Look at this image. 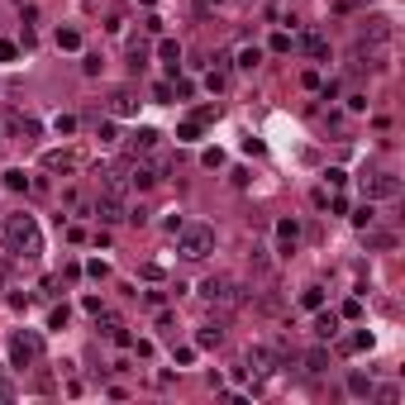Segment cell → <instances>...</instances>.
I'll list each match as a JSON object with an SVG mask.
<instances>
[{
  "mask_svg": "<svg viewBox=\"0 0 405 405\" xmlns=\"http://www.w3.org/2000/svg\"><path fill=\"white\" fill-rule=\"evenodd\" d=\"M224 63H229V58H215V67L205 72V86H210V91H224V86H229V72H224Z\"/></svg>",
  "mask_w": 405,
  "mask_h": 405,
  "instance_id": "7402d4cb",
  "label": "cell"
},
{
  "mask_svg": "<svg viewBox=\"0 0 405 405\" xmlns=\"http://www.w3.org/2000/svg\"><path fill=\"white\" fill-rule=\"evenodd\" d=\"M153 100H157V105H167V100H172V81H157V86H153Z\"/></svg>",
  "mask_w": 405,
  "mask_h": 405,
  "instance_id": "d590c367",
  "label": "cell"
},
{
  "mask_svg": "<svg viewBox=\"0 0 405 405\" xmlns=\"http://www.w3.org/2000/svg\"><path fill=\"white\" fill-rule=\"evenodd\" d=\"M58 48H63V53H77V48H81V33L77 29H58Z\"/></svg>",
  "mask_w": 405,
  "mask_h": 405,
  "instance_id": "83f0119b",
  "label": "cell"
},
{
  "mask_svg": "<svg viewBox=\"0 0 405 405\" xmlns=\"http://www.w3.org/2000/svg\"><path fill=\"white\" fill-rule=\"evenodd\" d=\"M19 58V48L15 43H5V38H0V63H15Z\"/></svg>",
  "mask_w": 405,
  "mask_h": 405,
  "instance_id": "b9f144b4",
  "label": "cell"
},
{
  "mask_svg": "<svg viewBox=\"0 0 405 405\" xmlns=\"http://www.w3.org/2000/svg\"><path fill=\"white\" fill-rule=\"evenodd\" d=\"M272 238H277V248H272V253H277V258H291V253L300 248V219L296 215H281L277 229H272Z\"/></svg>",
  "mask_w": 405,
  "mask_h": 405,
  "instance_id": "8992f818",
  "label": "cell"
},
{
  "mask_svg": "<svg viewBox=\"0 0 405 405\" xmlns=\"http://www.w3.org/2000/svg\"><path fill=\"white\" fill-rule=\"evenodd\" d=\"M67 320H72V310H67V305H58V310L48 315V329H67Z\"/></svg>",
  "mask_w": 405,
  "mask_h": 405,
  "instance_id": "d6a6232c",
  "label": "cell"
},
{
  "mask_svg": "<svg viewBox=\"0 0 405 405\" xmlns=\"http://www.w3.org/2000/svg\"><path fill=\"white\" fill-rule=\"evenodd\" d=\"M219 343H224V325H205V329H196V348H219Z\"/></svg>",
  "mask_w": 405,
  "mask_h": 405,
  "instance_id": "44dd1931",
  "label": "cell"
},
{
  "mask_svg": "<svg viewBox=\"0 0 405 405\" xmlns=\"http://www.w3.org/2000/svg\"><path fill=\"white\" fill-rule=\"evenodd\" d=\"M43 358V334L38 329H15L10 334V367H29Z\"/></svg>",
  "mask_w": 405,
  "mask_h": 405,
  "instance_id": "277c9868",
  "label": "cell"
},
{
  "mask_svg": "<svg viewBox=\"0 0 405 405\" xmlns=\"http://www.w3.org/2000/svg\"><path fill=\"white\" fill-rule=\"evenodd\" d=\"M248 267L258 272V277H272V248H263V243H253V253H248Z\"/></svg>",
  "mask_w": 405,
  "mask_h": 405,
  "instance_id": "ffe728a7",
  "label": "cell"
},
{
  "mask_svg": "<svg viewBox=\"0 0 405 405\" xmlns=\"http://www.w3.org/2000/svg\"><path fill=\"white\" fill-rule=\"evenodd\" d=\"M258 63H263V48H258V43H243L234 53V67H238V72H253Z\"/></svg>",
  "mask_w": 405,
  "mask_h": 405,
  "instance_id": "d6986e66",
  "label": "cell"
},
{
  "mask_svg": "<svg viewBox=\"0 0 405 405\" xmlns=\"http://www.w3.org/2000/svg\"><path fill=\"white\" fill-rule=\"evenodd\" d=\"M343 386H348V396H353V401H372V377L367 372H348V382H343Z\"/></svg>",
  "mask_w": 405,
  "mask_h": 405,
  "instance_id": "5bb4252c",
  "label": "cell"
},
{
  "mask_svg": "<svg viewBox=\"0 0 405 405\" xmlns=\"http://www.w3.org/2000/svg\"><path fill=\"white\" fill-rule=\"evenodd\" d=\"M0 401H15V386H10L5 377H0Z\"/></svg>",
  "mask_w": 405,
  "mask_h": 405,
  "instance_id": "7bdbcfd3",
  "label": "cell"
},
{
  "mask_svg": "<svg viewBox=\"0 0 405 405\" xmlns=\"http://www.w3.org/2000/svg\"><path fill=\"white\" fill-rule=\"evenodd\" d=\"M201 134H205V120H201V115H191V120L177 125V143H201Z\"/></svg>",
  "mask_w": 405,
  "mask_h": 405,
  "instance_id": "e0dca14e",
  "label": "cell"
},
{
  "mask_svg": "<svg viewBox=\"0 0 405 405\" xmlns=\"http://www.w3.org/2000/svg\"><path fill=\"white\" fill-rule=\"evenodd\" d=\"M53 129H58V134H63V139H67V134L77 129V120H72V115H58V120H53Z\"/></svg>",
  "mask_w": 405,
  "mask_h": 405,
  "instance_id": "e575fe53",
  "label": "cell"
},
{
  "mask_svg": "<svg viewBox=\"0 0 405 405\" xmlns=\"http://www.w3.org/2000/svg\"><path fill=\"white\" fill-rule=\"evenodd\" d=\"M157 334H162V339H177V315H157Z\"/></svg>",
  "mask_w": 405,
  "mask_h": 405,
  "instance_id": "f1b7e54d",
  "label": "cell"
},
{
  "mask_svg": "<svg viewBox=\"0 0 405 405\" xmlns=\"http://www.w3.org/2000/svg\"><path fill=\"white\" fill-rule=\"evenodd\" d=\"M86 277H95V281H105L110 277V267L100 263V258H95V263H86Z\"/></svg>",
  "mask_w": 405,
  "mask_h": 405,
  "instance_id": "74e56055",
  "label": "cell"
},
{
  "mask_svg": "<svg viewBox=\"0 0 405 405\" xmlns=\"http://www.w3.org/2000/svg\"><path fill=\"white\" fill-rule=\"evenodd\" d=\"M134 110H139V95L134 91H115L110 95V115H115V120H129Z\"/></svg>",
  "mask_w": 405,
  "mask_h": 405,
  "instance_id": "4fadbf2b",
  "label": "cell"
},
{
  "mask_svg": "<svg viewBox=\"0 0 405 405\" xmlns=\"http://www.w3.org/2000/svg\"><path fill=\"white\" fill-rule=\"evenodd\" d=\"M296 48L305 53V58H315V63H325V58H329V38H325V33H315V29H305V33H300V38H296Z\"/></svg>",
  "mask_w": 405,
  "mask_h": 405,
  "instance_id": "30bf717a",
  "label": "cell"
},
{
  "mask_svg": "<svg viewBox=\"0 0 405 405\" xmlns=\"http://www.w3.org/2000/svg\"><path fill=\"white\" fill-rule=\"evenodd\" d=\"M95 139H100V143H120V134H115V125L105 120V125H95Z\"/></svg>",
  "mask_w": 405,
  "mask_h": 405,
  "instance_id": "836d02e7",
  "label": "cell"
},
{
  "mask_svg": "<svg viewBox=\"0 0 405 405\" xmlns=\"http://www.w3.org/2000/svg\"><path fill=\"white\" fill-rule=\"evenodd\" d=\"M157 139H162L157 129H134V134H129V148H134V153H153Z\"/></svg>",
  "mask_w": 405,
  "mask_h": 405,
  "instance_id": "ac0fdd59",
  "label": "cell"
},
{
  "mask_svg": "<svg viewBox=\"0 0 405 405\" xmlns=\"http://www.w3.org/2000/svg\"><path fill=\"white\" fill-rule=\"evenodd\" d=\"M391 38V19L386 15H372L367 24H362V43H386Z\"/></svg>",
  "mask_w": 405,
  "mask_h": 405,
  "instance_id": "7c38bea8",
  "label": "cell"
},
{
  "mask_svg": "<svg viewBox=\"0 0 405 405\" xmlns=\"http://www.w3.org/2000/svg\"><path fill=\"white\" fill-rule=\"evenodd\" d=\"M310 334L320 343H329V339H339V315L334 310H325V305H320V310H315V325H310Z\"/></svg>",
  "mask_w": 405,
  "mask_h": 405,
  "instance_id": "8fae6325",
  "label": "cell"
},
{
  "mask_svg": "<svg viewBox=\"0 0 405 405\" xmlns=\"http://www.w3.org/2000/svg\"><path fill=\"white\" fill-rule=\"evenodd\" d=\"M339 348H343V353H362V348H372V334H367V329H358V334H353V339H343Z\"/></svg>",
  "mask_w": 405,
  "mask_h": 405,
  "instance_id": "484cf974",
  "label": "cell"
},
{
  "mask_svg": "<svg viewBox=\"0 0 405 405\" xmlns=\"http://www.w3.org/2000/svg\"><path fill=\"white\" fill-rule=\"evenodd\" d=\"M43 167H48V172H77V153L53 148V153H43Z\"/></svg>",
  "mask_w": 405,
  "mask_h": 405,
  "instance_id": "9a60e30c",
  "label": "cell"
},
{
  "mask_svg": "<svg viewBox=\"0 0 405 405\" xmlns=\"http://www.w3.org/2000/svg\"><path fill=\"white\" fill-rule=\"evenodd\" d=\"M5 243H10V253H19L24 263H38L43 258V234H38V219L33 215H5Z\"/></svg>",
  "mask_w": 405,
  "mask_h": 405,
  "instance_id": "6da1fadb",
  "label": "cell"
},
{
  "mask_svg": "<svg viewBox=\"0 0 405 405\" xmlns=\"http://www.w3.org/2000/svg\"><path fill=\"white\" fill-rule=\"evenodd\" d=\"M157 182H162V162L157 157H148V162H139V167L129 172V186H139V191H153Z\"/></svg>",
  "mask_w": 405,
  "mask_h": 405,
  "instance_id": "9c48e42d",
  "label": "cell"
},
{
  "mask_svg": "<svg viewBox=\"0 0 405 405\" xmlns=\"http://www.w3.org/2000/svg\"><path fill=\"white\" fill-rule=\"evenodd\" d=\"M29 186H33V182H29V172H24V167L5 172V191H29Z\"/></svg>",
  "mask_w": 405,
  "mask_h": 405,
  "instance_id": "cb8c5ba5",
  "label": "cell"
},
{
  "mask_svg": "<svg viewBox=\"0 0 405 405\" xmlns=\"http://www.w3.org/2000/svg\"><path fill=\"white\" fill-rule=\"evenodd\" d=\"M81 305H86V315H95V320L105 315V305H100V296H86V300H81Z\"/></svg>",
  "mask_w": 405,
  "mask_h": 405,
  "instance_id": "60d3db41",
  "label": "cell"
},
{
  "mask_svg": "<svg viewBox=\"0 0 405 405\" xmlns=\"http://www.w3.org/2000/svg\"><path fill=\"white\" fill-rule=\"evenodd\" d=\"M201 162H205V167H224V153H219V148H205Z\"/></svg>",
  "mask_w": 405,
  "mask_h": 405,
  "instance_id": "8d00e7d4",
  "label": "cell"
},
{
  "mask_svg": "<svg viewBox=\"0 0 405 405\" xmlns=\"http://www.w3.org/2000/svg\"><path fill=\"white\" fill-rule=\"evenodd\" d=\"M353 224H358V229H372V224H377V210H372V201H362L358 210H353Z\"/></svg>",
  "mask_w": 405,
  "mask_h": 405,
  "instance_id": "4316f807",
  "label": "cell"
},
{
  "mask_svg": "<svg viewBox=\"0 0 405 405\" xmlns=\"http://www.w3.org/2000/svg\"><path fill=\"white\" fill-rule=\"evenodd\" d=\"M157 58L167 63V72H172V77L182 72V43H177V38H162V43H157Z\"/></svg>",
  "mask_w": 405,
  "mask_h": 405,
  "instance_id": "2e32d148",
  "label": "cell"
},
{
  "mask_svg": "<svg viewBox=\"0 0 405 405\" xmlns=\"http://www.w3.org/2000/svg\"><path fill=\"white\" fill-rule=\"evenodd\" d=\"M10 139L24 143V148H33V143L43 139V125H38L33 115H15V120H10Z\"/></svg>",
  "mask_w": 405,
  "mask_h": 405,
  "instance_id": "ba28073f",
  "label": "cell"
},
{
  "mask_svg": "<svg viewBox=\"0 0 405 405\" xmlns=\"http://www.w3.org/2000/svg\"><path fill=\"white\" fill-rule=\"evenodd\" d=\"M177 353V362H196V343H182V348H172Z\"/></svg>",
  "mask_w": 405,
  "mask_h": 405,
  "instance_id": "ab89813d",
  "label": "cell"
},
{
  "mask_svg": "<svg viewBox=\"0 0 405 405\" xmlns=\"http://www.w3.org/2000/svg\"><path fill=\"white\" fill-rule=\"evenodd\" d=\"M372 396L382 405H396V401H401V386H372Z\"/></svg>",
  "mask_w": 405,
  "mask_h": 405,
  "instance_id": "f546056e",
  "label": "cell"
},
{
  "mask_svg": "<svg viewBox=\"0 0 405 405\" xmlns=\"http://www.w3.org/2000/svg\"><path fill=\"white\" fill-rule=\"evenodd\" d=\"M177 253H182L186 263H205V258L215 253V229H210V224H182V229H177Z\"/></svg>",
  "mask_w": 405,
  "mask_h": 405,
  "instance_id": "3957f363",
  "label": "cell"
},
{
  "mask_svg": "<svg viewBox=\"0 0 405 405\" xmlns=\"http://www.w3.org/2000/svg\"><path fill=\"white\" fill-rule=\"evenodd\" d=\"M272 53H291V48H296V38H291V33H272Z\"/></svg>",
  "mask_w": 405,
  "mask_h": 405,
  "instance_id": "4dcf8cb0",
  "label": "cell"
},
{
  "mask_svg": "<svg viewBox=\"0 0 405 405\" xmlns=\"http://www.w3.org/2000/svg\"><path fill=\"white\" fill-rule=\"evenodd\" d=\"M358 315H362V300H358V296L343 300V320H358Z\"/></svg>",
  "mask_w": 405,
  "mask_h": 405,
  "instance_id": "f35d334b",
  "label": "cell"
},
{
  "mask_svg": "<svg viewBox=\"0 0 405 405\" xmlns=\"http://www.w3.org/2000/svg\"><path fill=\"white\" fill-rule=\"evenodd\" d=\"M325 367H329V348L320 343V348H310V353H305V372H325Z\"/></svg>",
  "mask_w": 405,
  "mask_h": 405,
  "instance_id": "d4e9b609",
  "label": "cell"
},
{
  "mask_svg": "<svg viewBox=\"0 0 405 405\" xmlns=\"http://www.w3.org/2000/svg\"><path fill=\"white\" fill-rule=\"evenodd\" d=\"M201 300L210 305V310H243V305H248V291H243L234 277H205L201 281Z\"/></svg>",
  "mask_w": 405,
  "mask_h": 405,
  "instance_id": "7a4b0ae2",
  "label": "cell"
},
{
  "mask_svg": "<svg viewBox=\"0 0 405 405\" xmlns=\"http://www.w3.org/2000/svg\"><path fill=\"white\" fill-rule=\"evenodd\" d=\"M300 305H305V310H320V305H325V286H320V281H310V286L300 291Z\"/></svg>",
  "mask_w": 405,
  "mask_h": 405,
  "instance_id": "603a6c76",
  "label": "cell"
},
{
  "mask_svg": "<svg viewBox=\"0 0 405 405\" xmlns=\"http://www.w3.org/2000/svg\"><path fill=\"white\" fill-rule=\"evenodd\" d=\"M100 53H86V58H81V72H86V77H100Z\"/></svg>",
  "mask_w": 405,
  "mask_h": 405,
  "instance_id": "1f68e13d",
  "label": "cell"
},
{
  "mask_svg": "<svg viewBox=\"0 0 405 405\" xmlns=\"http://www.w3.org/2000/svg\"><path fill=\"white\" fill-rule=\"evenodd\" d=\"M125 215H129L125 196H110V191H100V201H95V219H100V224H125Z\"/></svg>",
  "mask_w": 405,
  "mask_h": 405,
  "instance_id": "52a82bcc",
  "label": "cell"
},
{
  "mask_svg": "<svg viewBox=\"0 0 405 405\" xmlns=\"http://www.w3.org/2000/svg\"><path fill=\"white\" fill-rule=\"evenodd\" d=\"M362 196L367 201H396L401 196V177L396 172H372V177H362Z\"/></svg>",
  "mask_w": 405,
  "mask_h": 405,
  "instance_id": "5b68a950",
  "label": "cell"
}]
</instances>
